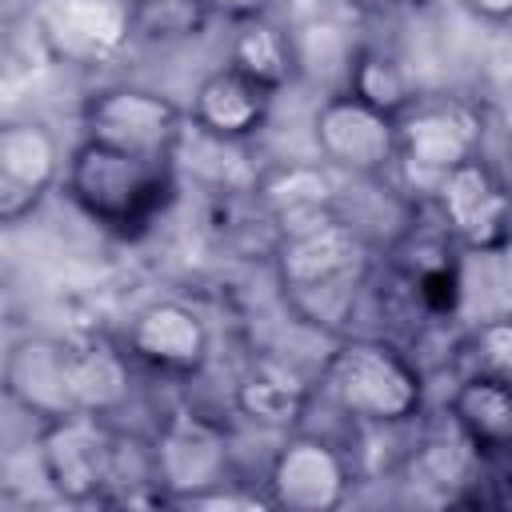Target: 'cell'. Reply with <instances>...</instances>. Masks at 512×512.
Listing matches in <instances>:
<instances>
[{
    "label": "cell",
    "instance_id": "1",
    "mask_svg": "<svg viewBox=\"0 0 512 512\" xmlns=\"http://www.w3.org/2000/svg\"><path fill=\"white\" fill-rule=\"evenodd\" d=\"M272 272L284 304L304 324L340 332V324L356 312L360 288L368 284L372 240L352 216L336 208L312 224L276 232Z\"/></svg>",
    "mask_w": 512,
    "mask_h": 512
},
{
    "label": "cell",
    "instance_id": "2",
    "mask_svg": "<svg viewBox=\"0 0 512 512\" xmlns=\"http://www.w3.org/2000/svg\"><path fill=\"white\" fill-rule=\"evenodd\" d=\"M64 196L100 232L140 240L176 200V160H152L80 136L64 160Z\"/></svg>",
    "mask_w": 512,
    "mask_h": 512
},
{
    "label": "cell",
    "instance_id": "3",
    "mask_svg": "<svg viewBox=\"0 0 512 512\" xmlns=\"http://www.w3.org/2000/svg\"><path fill=\"white\" fill-rule=\"evenodd\" d=\"M316 396L364 428H400L424 412V372L384 336H340L312 376Z\"/></svg>",
    "mask_w": 512,
    "mask_h": 512
},
{
    "label": "cell",
    "instance_id": "4",
    "mask_svg": "<svg viewBox=\"0 0 512 512\" xmlns=\"http://www.w3.org/2000/svg\"><path fill=\"white\" fill-rule=\"evenodd\" d=\"M392 124H396L392 172H400V180L416 196H428L440 184V176L484 152V108L468 96L416 92V100L404 112H396Z\"/></svg>",
    "mask_w": 512,
    "mask_h": 512
},
{
    "label": "cell",
    "instance_id": "5",
    "mask_svg": "<svg viewBox=\"0 0 512 512\" xmlns=\"http://www.w3.org/2000/svg\"><path fill=\"white\" fill-rule=\"evenodd\" d=\"M124 436L112 416L68 412L36 428V460L44 484L68 504H108L124 476ZM128 496V492H124Z\"/></svg>",
    "mask_w": 512,
    "mask_h": 512
},
{
    "label": "cell",
    "instance_id": "6",
    "mask_svg": "<svg viewBox=\"0 0 512 512\" xmlns=\"http://www.w3.org/2000/svg\"><path fill=\"white\" fill-rule=\"evenodd\" d=\"M152 484L164 504H200L232 480V444L224 424L192 408H176L148 440Z\"/></svg>",
    "mask_w": 512,
    "mask_h": 512
},
{
    "label": "cell",
    "instance_id": "7",
    "mask_svg": "<svg viewBox=\"0 0 512 512\" xmlns=\"http://www.w3.org/2000/svg\"><path fill=\"white\" fill-rule=\"evenodd\" d=\"M184 128L180 104L144 84H108L80 104V136L152 160H176Z\"/></svg>",
    "mask_w": 512,
    "mask_h": 512
},
{
    "label": "cell",
    "instance_id": "8",
    "mask_svg": "<svg viewBox=\"0 0 512 512\" xmlns=\"http://www.w3.org/2000/svg\"><path fill=\"white\" fill-rule=\"evenodd\" d=\"M352 488H356L352 456L336 440L304 428H292L264 468L268 508L332 512L352 496Z\"/></svg>",
    "mask_w": 512,
    "mask_h": 512
},
{
    "label": "cell",
    "instance_id": "9",
    "mask_svg": "<svg viewBox=\"0 0 512 512\" xmlns=\"http://www.w3.org/2000/svg\"><path fill=\"white\" fill-rule=\"evenodd\" d=\"M440 212L444 236L468 256H504L508 252V192L500 172L480 156L456 164L428 192Z\"/></svg>",
    "mask_w": 512,
    "mask_h": 512
},
{
    "label": "cell",
    "instance_id": "10",
    "mask_svg": "<svg viewBox=\"0 0 512 512\" xmlns=\"http://www.w3.org/2000/svg\"><path fill=\"white\" fill-rule=\"evenodd\" d=\"M32 32L52 60L96 68L124 52L136 32V12L124 0H36Z\"/></svg>",
    "mask_w": 512,
    "mask_h": 512
},
{
    "label": "cell",
    "instance_id": "11",
    "mask_svg": "<svg viewBox=\"0 0 512 512\" xmlns=\"http://www.w3.org/2000/svg\"><path fill=\"white\" fill-rule=\"evenodd\" d=\"M312 140L320 160L332 172L356 180H380L392 172L396 160V124L380 108L364 104L360 96L332 92L312 116Z\"/></svg>",
    "mask_w": 512,
    "mask_h": 512
},
{
    "label": "cell",
    "instance_id": "12",
    "mask_svg": "<svg viewBox=\"0 0 512 512\" xmlns=\"http://www.w3.org/2000/svg\"><path fill=\"white\" fill-rule=\"evenodd\" d=\"M124 352L132 356V364L156 376L192 380L212 356V332L204 316L184 300H152L128 320Z\"/></svg>",
    "mask_w": 512,
    "mask_h": 512
},
{
    "label": "cell",
    "instance_id": "13",
    "mask_svg": "<svg viewBox=\"0 0 512 512\" xmlns=\"http://www.w3.org/2000/svg\"><path fill=\"white\" fill-rule=\"evenodd\" d=\"M64 176V152L40 120H0V228L28 220Z\"/></svg>",
    "mask_w": 512,
    "mask_h": 512
},
{
    "label": "cell",
    "instance_id": "14",
    "mask_svg": "<svg viewBox=\"0 0 512 512\" xmlns=\"http://www.w3.org/2000/svg\"><path fill=\"white\" fill-rule=\"evenodd\" d=\"M0 396L36 424L76 412L68 392V340L48 332L16 336L0 356Z\"/></svg>",
    "mask_w": 512,
    "mask_h": 512
},
{
    "label": "cell",
    "instance_id": "15",
    "mask_svg": "<svg viewBox=\"0 0 512 512\" xmlns=\"http://www.w3.org/2000/svg\"><path fill=\"white\" fill-rule=\"evenodd\" d=\"M272 92L260 88L256 80H248L244 72H236L232 64L212 68L196 92H192V108L188 120L204 140L216 144H248L252 136L264 132L268 116H272Z\"/></svg>",
    "mask_w": 512,
    "mask_h": 512
},
{
    "label": "cell",
    "instance_id": "16",
    "mask_svg": "<svg viewBox=\"0 0 512 512\" xmlns=\"http://www.w3.org/2000/svg\"><path fill=\"white\" fill-rule=\"evenodd\" d=\"M312 400H316L312 376H304L296 364L280 356H252L232 384V408L248 424L272 428V432L300 428Z\"/></svg>",
    "mask_w": 512,
    "mask_h": 512
},
{
    "label": "cell",
    "instance_id": "17",
    "mask_svg": "<svg viewBox=\"0 0 512 512\" xmlns=\"http://www.w3.org/2000/svg\"><path fill=\"white\" fill-rule=\"evenodd\" d=\"M256 204L276 224V232L312 224L336 212V176L324 160H284L256 180Z\"/></svg>",
    "mask_w": 512,
    "mask_h": 512
},
{
    "label": "cell",
    "instance_id": "18",
    "mask_svg": "<svg viewBox=\"0 0 512 512\" xmlns=\"http://www.w3.org/2000/svg\"><path fill=\"white\" fill-rule=\"evenodd\" d=\"M448 424L476 460H500L512 444V380L464 372L448 396Z\"/></svg>",
    "mask_w": 512,
    "mask_h": 512
},
{
    "label": "cell",
    "instance_id": "19",
    "mask_svg": "<svg viewBox=\"0 0 512 512\" xmlns=\"http://www.w3.org/2000/svg\"><path fill=\"white\" fill-rule=\"evenodd\" d=\"M68 392L76 412L116 416L132 396V356L108 336L68 340Z\"/></svg>",
    "mask_w": 512,
    "mask_h": 512
},
{
    "label": "cell",
    "instance_id": "20",
    "mask_svg": "<svg viewBox=\"0 0 512 512\" xmlns=\"http://www.w3.org/2000/svg\"><path fill=\"white\" fill-rule=\"evenodd\" d=\"M224 64H232L236 72H244L260 88H268L272 96H280L296 80L292 36L272 20V12L232 24V40H228V60Z\"/></svg>",
    "mask_w": 512,
    "mask_h": 512
},
{
    "label": "cell",
    "instance_id": "21",
    "mask_svg": "<svg viewBox=\"0 0 512 512\" xmlns=\"http://www.w3.org/2000/svg\"><path fill=\"white\" fill-rule=\"evenodd\" d=\"M348 92L360 96L364 104L380 108L384 116H396V112H404L416 100V84H412L408 68L392 52H384V48H360L352 56Z\"/></svg>",
    "mask_w": 512,
    "mask_h": 512
},
{
    "label": "cell",
    "instance_id": "22",
    "mask_svg": "<svg viewBox=\"0 0 512 512\" xmlns=\"http://www.w3.org/2000/svg\"><path fill=\"white\" fill-rule=\"evenodd\" d=\"M464 348H468V372L512 380V324H508L504 312L484 316L468 332V344Z\"/></svg>",
    "mask_w": 512,
    "mask_h": 512
},
{
    "label": "cell",
    "instance_id": "23",
    "mask_svg": "<svg viewBox=\"0 0 512 512\" xmlns=\"http://www.w3.org/2000/svg\"><path fill=\"white\" fill-rule=\"evenodd\" d=\"M204 16H220L228 24L252 20V16H268L276 8V0H196Z\"/></svg>",
    "mask_w": 512,
    "mask_h": 512
},
{
    "label": "cell",
    "instance_id": "24",
    "mask_svg": "<svg viewBox=\"0 0 512 512\" xmlns=\"http://www.w3.org/2000/svg\"><path fill=\"white\" fill-rule=\"evenodd\" d=\"M476 20L492 24V28H504L512 20V0H460Z\"/></svg>",
    "mask_w": 512,
    "mask_h": 512
},
{
    "label": "cell",
    "instance_id": "25",
    "mask_svg": "<svg viewBox=\"0 0 512 512\" xmlns=\"http://www.w3.org/2000/svg\"><path fill=\"white\" fill-rule=\"evenodd\" d=\"M356 12H364V16H392L396 8H404L408 0H348Z\"/></svg>",
    "mask_w": 512,
    "mask_h": 512
},
{
    "label": "cell",
    "instance_id": "26",
    "mask_svg": "<svg viewBox=\"0 0 512 512\" xmlns=\"http://www.w3.org/2000/svg\"><path fill=\"white\" fill-rule=\"evenodd\" d=\"M136 16H144V12H160V8H172V4H184V0H124Z\"/></svg>",
    "mask_w": 512,
    "mask_h": 512
}]
</instances>
